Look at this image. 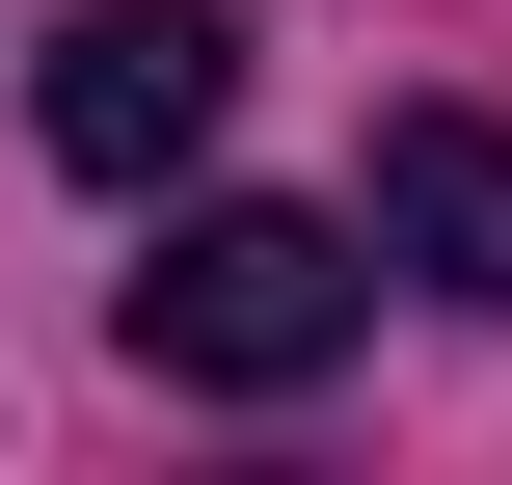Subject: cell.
I'll return each mask as SVG.
<instances>
[{"label": "cell", "mask_w": 512, "mask_h": 485, "mask_svg": "<svg viewBox=\"0 0 512 485\" xmlns=\"http://www.w3.org/2000/svg\"><path fill=\"white\" fill-rule=\"evenodd\" d=\"M378 324V243L351 216H162V270H135V378H189V405H297L324 351Z\"/></svg>", "instance_id": "obj_1"}, {"label": "cell", "mask_w": 512, "mask_h": 485, "mask_svg": "<svg viewBox=\"0 0 512 485\" xmlns=\"http://www.w3.org/2000/svg\"><path fill=\"white\" fill-rule=\"evenodd\" d=\"M216 108H243V27H216V0H81V27H54V81H27V135H54L81 189L216 162Z\"/></svg>", "instance_id": "obj_2"}, {"label": "cell", "mask_w": 512, "mask_h": 485, "mask_svg": "<svg viewBox=\"0 0 512 485\" xmlns=\"http://www.w3.org/2000/svg\"><path fill=\"white\" fill-rule=\"evenodd\" d=\"M351 243H378V270H432L459 324H512V135H486V108H378Z\"/></svg>", "instance_id": "obj_3"}]
</instances>
